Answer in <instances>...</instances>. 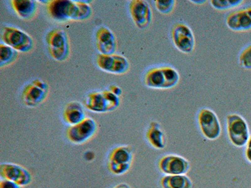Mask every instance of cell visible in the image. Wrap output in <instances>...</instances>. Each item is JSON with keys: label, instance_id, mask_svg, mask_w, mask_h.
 <instances>
[{"label": "cell", "instance_id": "obj_1", "mask_svg": "<svg viewBox=\"0 0 251 188\" xmlns=\"http://www.w3.org/2000/svg\"><path fill=\"white\" fill-rule=\"evenodd\" d=\"M47 10L53 20L59 22L84 21L91 17L93 10L88 3L70 0H51Z\"/></svg>", "mask_w": 251, "mask_h": 188}, {"label": "cell", "instance_id": "obj_2", "mask_svg": "<svg viewBox=\"0 0 251 188\" xmlns=\"http://www.w3.org/2000/svg\"><path fill=\"white\" fill-rule=\"evenodd\" d=\"M178 71L170 66L153 67L145 73V86L151 89H170L178 84Z\"/></svg>", "mask_w": 251, "mask_h": 188}, {"label": "cell", "instance_id": "obj_3", "mask_svg": "<svg viewBox=\"0 0 251 188\" xmlns=\"http://www.w3.org/2000/svg\"><path fill=\"white\" fill-rule=\"evenodd\" d=\"M134 161V152L128 145L114 147L109 154L107 168L116 176H122L131 169Z\"/></svg>", "mask_w": 251, "mask_h": 188}, {"label": "cell", "instance_id": "obj_4", "mask_svg": "<svg viewBox=\"0 0 251 188\" xmlns=\"http://www.w3.org/2000/svg\"><path fill=\"white\" fill-rule=\"evenodd\" d=\"M47 49L52 59L58 62H64L70 55V44L66 31L53 29L46 37Z\"/></svg>", "mask_w": 251, "mask_h": 188}, {"label": "cell", "instance_id": "obj_5", "mask_svg": "<svg viewBox=\"0 0 251 188\" xmlns=\"http://www.w3.org/2000/svg\"><path fill=\"white\" fill-rule=\"evenodd\" d=\"M1 41L22 53L30 52L35 46L34 40L28 33L12 26H4L2 29Z\"/></svg>", "mask_w": 251, "mask_h": 188}, {"label": "cell", "instance_id": "obj_6", "mask_svg": "<svg viewBox=\"0 0 251 188\" xmlns=\"http://www.w3.org/2000/svg\"><path fill=\"white\" fill-rule=\"evenodd\" d=\"M228 140L235 147L246 146L250 137V129L245 119L238 114H233L227 117Z\"/></svg>", "mask_w": 251, "mask_h": 188}, {"label": "cell", "instance_id": "obj_7", "mask_svg": "<svg viewBox=\"0 0 251 188\" xmlns=\"http://www.w3.org/2000/svg\"><path fill=\"white\" fill-rule=\"evenodd\" d=\"M97 131L98 124L95 120L86 118L81 122L69 127L66 131V136L73 144L82 145L93 139Z\"/></svg>", "mask_w": 251, "mask_h": 188}, {"label": "cell", "instance_id": "obj_8", "mask_svg": "<svg viewBox=\"0 0 251 188\" xmlns=\"http://www.w3.org/2000/svg\"><path fill=\"white\" fill-rule=\"evenodd\" d=\"M199 129L204 138L210 141H215L221 135L222 127L218 116L212 110L201 109L197 117Z\"/></svg>", "mask_w": 251, "mask_h": 188}, {"label": "cell", "instance_id": "obj_9", "mask_svg": "<svg viewBox=\"0 0 251 188\" xmlns=\"http://www.w3.org/2000/svg\"><path fill=\"white\" fill-rule=\"evenodd\" d=\"M158 167L164 175H181L190 171L191 164L184 157L170 154L161 157Z\"/></svg>", "mask_w": 251, "mask_h": 188}, {"label": "cell", "instance_id": "obj_10", "mask_svg": "<svg viewBox=\"0 0 251 188\" xmlns=\"http://www.w3.org/2000/svg\"><path fill=\"white\" fill-rule=\"evenodd\" d=\"M0 176L2 179L22 187H27L33 181L32 174L26 167L13 163H2L0 164Z\"/></svg>", "mask_w": 251, "mask_h": 188}, {"label": "cell", "instance_id": "obj_11", "mask_svg": "<svg viewBox=\"0 0 251 188\" xmlns=\"http://www.w3.org/2000/svg\"><path fill=\"white\" fill-rule=\"evenodd\" d=\"M49 92L48 84L37 78L25 87L22 94V101L28 107L39 106L46 99Z\"/></svg>", "mask_w": 251, "mask_h": 188}, {"label": "cell", "instance_id": "obj_12", "mask_svg": "<svg viewBox=\"0 0 251 188\" xmlns=\"http://www.w3.org/2000/svg\"><path fill=\"white\" fill-rule=\"evenodd\" d=\"M172 39L175 47L181 52L188 54L194 50L196 39L191 28L184 24H177L172 30Z\"/></svg>", "mask_w": 251, "mask_h": 188}, {"label": "cell", "instance_id": "obj_13", "mask_svg": "<svg viewBox=\"0 0 251 188\" xmlns=\"http://www.w3.org/2000/svg\"><path fill=\"white\" fill-rule=\"evenodd\" d=\"M129 13L134 24L138 28L149 27L152 21L153 13L150 4L144 0H133L129 3Z\"/></svg>", "mask_w": 251, "mask_h": 188}, {"label": "cell", "instance_id": "obj_14", "mask_svg": "<svg viewBox=\"0 0 251 188\" xmlns=\"http://www.w3.org/2000/svg\"><path fill=\"white\" fill-rule=\"evenodd\" d=\"M96 45L98 51L103 55H113L117 48L115 36L106 26H100L96 31Z\"/></svg>", "mask_w": 251, "mask_h": 188}, {"label": "cell", "instance_id": "obj_15", "mask_svg": "<svg viewBox=\"0 0 251 188\" xmlns=\"http://www.w3.org/2000/svg\"><path fill=\"white\" fill-rule=\"evenodd\" d=\"M226 24L228 28L234 31L251 30V7L230 13L226 20Z\"/></svg>", "mask_w": 251, "mask_h": 188}, {"label": "cell", "instance_id": "obj_16", "mask_svg": "<svg viewBox=\"0 0 251 188\" xmlns=\"http://www.w3.org/2000/svg\"><path fill=\"white\" fill-rule=\"evenodd\" d=\"M146 138L149 144L154 149L163 150L165 148V135L160 123L156 121L150 123L146 132Z\"/></svg>", "mask_w": 251, "mask_h": 188}, {"label": "cell", "instance_id": "obj_17", "mask_svg": "<svg viewBox=\"0 0 251 188\" xmlns=\"http://www.w3.org/2000/svg\"><path fill=\"white\" fill-rule=\"evenodd\" d=\"M10 4L15 12L24 20L33 19L37 13V3L33 0H12Z\"/></svg>", "mask_w": 251, "mask_h": 188}, {"label": "cell", "instance_id": "obj_18", "mask_svg": "<svg viewBox=\"0 0 251 188\" xmlns=\"http://www.w3.org/2000/svg\"><path fill=\"white\" fill-rule=\"evenodd\" d=\"M63 118L69 125H75L86 118V114L82 105L77 102L69 103L65 107Z\"/></svg>", "mask_w": 251, "mask_h": 188}, {"label": "cell", "instance_id": "obj_19", "mask_svg": "<svg viewBox=\"0 0 251 188\" xmlns=\"http://www.w3.org/2000/svg\"><path fill=\"white\" fill-rule=\"evenodd\" d=\"M162 188H192L193 181L187 174L164 175L160 180Z\"/></svg>", "mask_w": 251, "mask_h": 188}, {"label": "cell", "instance_id": "obj_20", "mask_svg": "<svg viewBox=\"0 0 251 188\" xmlns=\"http://www.w3.org/2000/svg\"><path fill=\"white\" fill-rule=\"evenodd\" d=\"M85 105L87 109L94 113H104L108 112L106 100L102 92H94L89 94Z\"/></svg>", "mask_w": 251, "mask_h": 188}, {"label": "cell", "instance_id": "obj_21", "mask_svg": "<svg viewBox=\"0 0 251 188\" xmlns=\"http://www.w3.org/2000/svg\"><path fill=\"white\" fill-rule=\"evenodd\" d=\"M18 57H19V51L3 43L0 45V67L1 68L13 64L17 60Z\"/></svg>", "mask_w": 251, "mask_h": 188}, {"label": "cell", "instance_id": "obj_22", "mask_svg": "<svg viewBox=\"0 0 251 188\" xmlns=\"http://www.w3.org/2000/svg\"><path fill=\"white\" fill-rule=\"evenodd\" d=\"M129 69V63L126 58L122 55L114 54V62L111 73L122 75L126 73Z\"/></svg>", "mask_w": 251, "mask_h": 188}, {"label": "cell", "instance_id": "obj_23", "mask_svg": "<svg viewBox=\"0 0 251 188\" xmlns=\"http://www.w3.org/2000/svg\"><path fill=\"white\" fill-rule=\"evenodd\" d=\"M243 0H212L210 4L217 10H227L234 8L243 3Z\"/></svg>", "mask_w": 251, "mask_h": 188}, {"label": "cell", "instance_id": "obj_24", "mask_svg": "<svg viewBox=\"0 0 251 188\" xmlns=\"http://www.w3.org/2000/svg\"><path fill=\"white\" fill-rule=\"evenodd\" d=\"M114 62L113 55L100 54L96 58V64L99 68L107 73H111Z\"/></svg>", "mask_w": 251, "mask_h": 188}, {"label": "cell", "instance_id": "obj_25", "mask_svg": "<svg viewBox=\"0 0 251 188\" xmlns=\"http://www.w3.org/2000/svg\"><path fill=\"white\" fill-rule=\"evenodd\" d=\"M154 2L156 10L163 15L171 13L176 4V0H156Z\"/></svg>", "mask_w": 251, "mask_h": 188}, {"label": "cell", "instance_id": "obj_26", "mask_svg": "<svg viewBox=\"0 0 251 188\" xmlns=\"http://www.w3.org/2000/svg\"><path fill=\"white\" fill-rule=\"evenodd\" d=\"M102 93L106 100L108 112L113 111L117 109L120 104V99L118 96L114 95L109 91H104Z\"/></svg>", "mask_w": 251, "mask_h": 188}, {"label": "cell", "instance_id": "obj_27", "mask_svg": "<svg viewBox=\"0 0 251 188\" xmlns=\"http://www.w3.org/2000/svg\"><path fill=\"white\" fill-rule=\"evenodd\" d=\"M239 63L243 68L251 70V46L242 51L239 57Z\"/></svg>", "mask_w": 251, "mask_h": 188}, {"label": "cell", "instance_id": "obj_28", "mask_svg": "<svg viewBox=\"0 0 251 188\" xmlns=\"http://www.w3.org/2000/svg\"><path fill=\"white\" fill-rule=\"evenodd\" d=\"M0 188H23V187L12 182V181L1 178L0 181Z\"/></svg>", "mask_w": 251, "mask_h": 188}, {"label": "cell", "instance_id": "obj_29", "mask_svg": "<svg viewBox=\"0 0 251 188\" xmlns=\"http://www.w3.org/2000/svg\"><path fill=\"white\" fill-rule=\"evenodd\" d=\"M109 91H111L112 93L114 94V95L118 96V97L122 94V89H121L120 87L115 86V85H112V86L109 87Z\"/></svg>", "mask_w": 251, "mask_h": 188}, {"label": "cell", "instance_id": "obj_30", "mask_svg": "<svg viewBox=\"0 0 251 188\" xmlns=\"http://www.w3.org/2000/svg\"><path fill=\"white\" fill-rule=\"evenodd\" d=\"M244 154H245L246 160L251 164V148L246 147Z\"/></svg>", "mask_w": 251, "mask_h": 188}, {"label": "cell", "instance_id": "obj_31", "mask_svg": "<svg viewBox=\"0 0 251 188\" xmlns=\"http://www.w3.org/2000/svg\"><path fill=\"white\" fill-rule=\"evenodd\" d=\"M112 188H131V187H130L128 184H127V183H120V184L114 186V187Z\"/></svg>", "mask_w": 251, "mask_h": 188}, {"label": "cell", "instance_id": "obj_32", "mask_svg": "<svg viewBox=\"0 0 251 188\" xmlns=\"http://www.w3.org/2000/svg\"><path fill=\"white\" fill-rule=\"evenodd\" d=\"M246 147H249V148H251V136H250V139H249L248 142L247 143V145H246Z\"/></svg>", "mask_w": 251, "mask_h": 188}, {"label": "cell", "instance_id": "obj_33", "mask_svg": "<svg viewBox=\"0 0 251 188\" xmlns=\"http://www.w3.org/2000/svg\"><path fill=\"white\" fill-rule=\"evenodd\" d=\"M191 1L193 2V3H194V2H196V3H195L199 4V1ZM205 1H201V4H203V3H204V2H205Z\"/></svg>", "mask_w": 251, "mask_h": 188}]
</instances>
